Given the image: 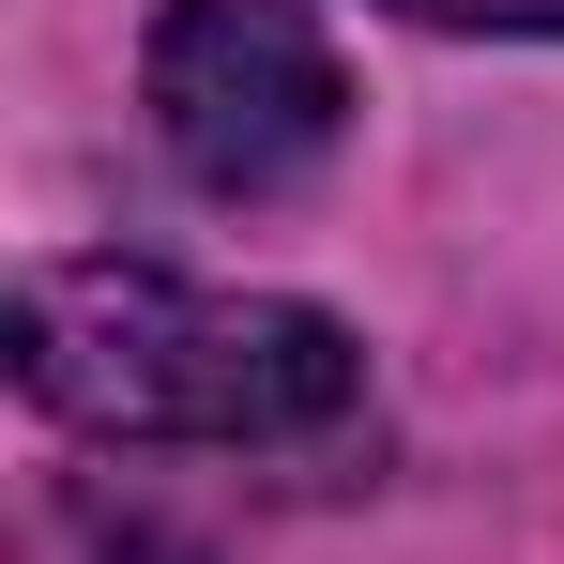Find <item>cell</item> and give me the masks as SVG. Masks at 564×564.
Segmentation results:
<instances>
[{
	"label": "cell",
	"instance_id": "3957f363",
	"mask_svg": "<svg viewBox=\"0 0 564 564\" xmlns=\"http://www.w3.org/2000/svg\"><path fill=\"white\" fill-rule=\"evenodd\" d=\"M427 31H564V0H397Z\"/></svg>",
	"mask_w": 564,
	"mask_h": 564
},
{
	"label": "cell",
	"instance_id": "7a4b0ae2",
	"mask_svg": "<svg viewBox=\"0 0 564 564\" xmlns=\"http://www.w3.org/2000/svg\"><path fill=\"white\" fill-rule=\"evenodd\" d=\"M351 122L336 31L305 0H169L153 15V138L198 198H290Z\"/></svg>",
	"mask_w": 564,
	"mask_h": 564
},
{
	"label": "cell",
	"instance_id": "6da1fadb",
	"mask_svg": "<svg viewBox=\"0 0 564 564\" xmlns=\"http://www.w3.org/2000/svg\"><path fill=\"white\" fill-rule=\"evenodd\" d=\"M15 381L93 443H321L367 397L321 305L184 290L153 260H46L15 290Z\"/></svg>",
	"mask_w": 564,
	"mask_h": 564
}]
</instances>
